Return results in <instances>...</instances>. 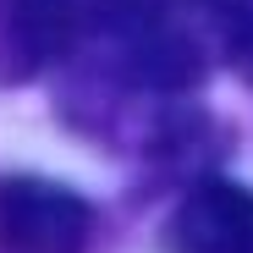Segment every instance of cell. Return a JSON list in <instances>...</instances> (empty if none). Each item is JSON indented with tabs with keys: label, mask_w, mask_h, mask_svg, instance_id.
Instances as JSON below:
<instances>
[{
	"label": "cell",
	"mask_w": 253,
	"mask_h": 253,
	"mask_svg": "<svg viewBox=\"0 0 253 253\" xmlns=\"http://www.w3.org/2000/svg\"><path fill=\"white\" fill-rule=\"evenodd\" d=\"M165 253H253V193L226 176H204L165 220Z\"/></svg>",
	"instance_id": "obj_2"
},
{
	"label": "cell",
	"mask_w": 253,
	"mask_h": 253,
	"mask_svg": "<svg viewBox=\"0 0 253 253\" xmlns=\"http://www.w3.org/2000/svg\"><path fill=\"white\" fill-rule=\"evenodd\" d=\"M94 204L50 176H0V253H88Z\"/></svg>",
	"instance_id": "obj_1"
}]
</instances>
